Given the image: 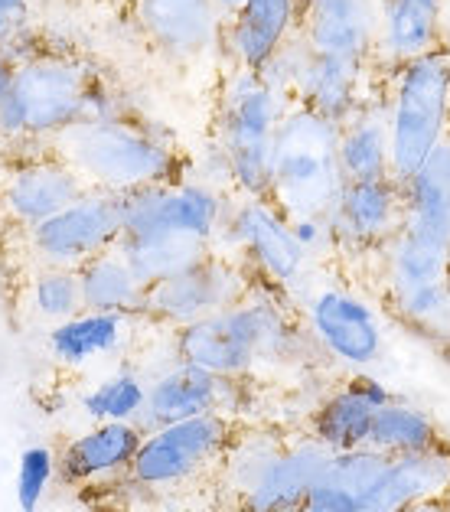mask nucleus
<instances>
[{
    "label": "nucleus",
    "instance_id": "1",
    "mask_svg": "<svg viewBox=\"0 0 450 512\" xmlns=\"http://www.w3.org/2000/svg\"><path fill=\"white\" fill-rule=\"evenodd\" d=\"M118 115H124L118 92L92 59L66 49H27L0 95V144H46L79 121Z\"/></svg>",
    "mask_w": 450,
    "mask_h": 512
},
{
    "label": "nucleus",
    "instance_id": "2",
    "mask_svg": "<svg viewBox=\"0 0 450 512\" xmlns=\"http://www.w3.org/2000/svg\"><path fill=\"white\" fill-rule=\"evenodd\" d=\"M46 147L98 193L121 196L141 186L186 180L180 147L131 115L79 121L49 137Z\"/></svg>",
    "mask_w": 450,
    "mask_h": 512
},
{
    "label": "nucleus",
    "instance_id": "3",
    "mask_svg": "<svg viewBox=\"0 0 450 512\" xmlns=\"http://www.w3.org/2000/svg\"><path fill=\"white\" fill-rule=\"evenodd\" d=\"M291 317L255 291L239 304L170 330L173 356L212 372V376L242 379L268 359L287 356L294 349Z\"/></svg>",
    "mask_w": 450,
    "mask_h": 512
},
{
    "label": "nucleus",
    "instance_id": "4",
    "mask_svg": "<svg viewBox=\"0 0 450 512\" xmlns=\"http://www.w3.org/2000/svg\"><path fill=\"white\" fill-rule=\"evenodd\" d=\"M287 95L265 72L232 66L216 105V151L232 196H268L271 151Z\"/></svg>",
    "mask_w": 450,
    "mask_h": 512
},
{
    "label": "nucleus",
    "instance_id": "5",
    "mask_svg": "<svg viewBox=\"0 0 450 512\" xmlns=\"http://www.w3.org/2000/svg\"><path fill=\"white\" fill-rule=\"evenodd\" d=\"M336 141H340V124L307 105L287 102L274 134L268 183V199L287 219L330 216L343 190Z\"/></svg>",
    "mask_w": 450,
    "mask_h": 512
},
{
    "label": "nucleus",
    "instance_id": "6",
    "mask_svg": "<svg viewBox=\"0 0 450 512\" xmlns=\"http://www.w3.org/2000/svg\"><path fill=\"white\" fill-rule=\"evenodd\" d=\"M392 144V180L408 183L428 154L450 131V53L434 46L431 53L392 66L385 85Z\"/></svg>",
    "mask_w": 450,
    "mask_h": 512
},
{
    "label": "nucleus",
    "instance_id": "7",
    "mask_svg": "<svg viewBox=\"0 0 450 512\" xmlns=\"http://www.w3.org/2000/svg\"><path fill=\"white\" fill-rule=\"evenodd\" d=\"M121 232V196L89 190L30 229H4L0 242L10 268L40 265L79 271L89 258L115 245Z\"/></svg>",
    "mask_w": 450,
    "mask_h": 512
},
{
    "label": "nucleus",
    "instance_id": "8",
    "mask_svg": "<svg viewBox=\"0 0 450 512\" xmlns=\"http://www.w3.org/2000/svg\"><path fill=\"white\" fill-rule=\"evenodd\" d=\"M235 434L239 428H235L232 415H219V411L164 424V428L144 434L128 473L150 490L183 486L196 480L203 470L222 464Z\"/></svg>",
    "mask_w": 450,
    "mask_h": 512
},
{
    "label": "nucleus",
    "instance_id": "9",
    "mask_svg": "<svg viewBox=\"0 0 450 512\" xmlns=\"http://www.w3.org/2000/svg\"><path fill=\"white\" fill-rule=\"evenodd\" d=\"M252 291L255 271L242 258L209 252L193 261L190 268L150 284L144 297V317L147 323H164V327L177 330L239 304Z\"/></svg>",
    "mask_w": 450,
    "mask_h": 512
},
{
    "label": "nucleus",
    "instance_id": "10",
    "mask_svg": "<svg viewBox=\"0 0 450 512\" xmlns=\"http://www.w3.org/2000/svg\"><path fill=\"white\" fill-rule=\"evenodd\" d=\"M82 193H89V186L46 144L4 147V157H0V232L30 229Z\"/></svg>",
    "mask_w": 450,
    "mask_h": 512
},
{
    "label": "nucleus",
    "instance_id": "11",
    "mask_svg": "<svg viewBox=\"0 0 450 512\" xmlns=\"http://www.w3.org/2000/svg\"><path fill=\"white\" fill-rule=\"evenodd\" d=\"M229 212V193L212 183H154L121 193V235H186V239L216 242L222 219Z\"/></svg>",
    "mask_w": 450,
    "mask_h": 512
},
{
    "label": "nucleus",
    "instance_id": "12",
    "mask_svg": "<svg viewBox=\"0 0 450 512\" xmlns=\"http://www.w3.org/2000/svg\"><path fill=\"white\" fill-rule=\"evenodd\" d=\"M327 219L333 258L366 261L405 229V186L392 177L343 183Z\"/></svg>",
    "mask_w": 450,
    "mask_h": 512
},
{
    "label": "nucleus",
    "instance_id": "13",
    "mask_svg": "<svg viewBox=\"0 0 450 512\" xmlns=\"http://www.w3.org/2000/svg\"><path fill=\"white\" fill-rule=\"evenodd\" d=\"M307 327L314 340L346 366H372L382 356V327L359 294L336 284L307 287Z\"/></svg>",
    "mask_w": 450,
    "mask_h": 512
},
{
    "label": "nucleus",
    "instance_id": "14",
    "mask_svg": "<svg viewBox=\"0 0 450 512\" xmlns=\"http://www.w3.org/2000/svg\"><path fill=\"white\" fill-rule=\"evenodd\" d=\"M294 33L314 53L349 62H375L382 0H300Z\"/></svg>",
    "mask_w": 450,
    "mask_h": 512
},
{
    "label": "nucleus",
    "instance_id": "15",
    "mask_svg": "<svg viewBox=\"0 0 450 512\" xmlns=\"http://www.w3.org/2000/svg\"><path fill=\"white\" fill-rule=\"evenodd\" d=\"M235 395H239V379L212 376L206 369L177 359V366H167L147 382V402L137 418V428L147 434L173 421L209 415V411L229 415Z\"/></svg>",
    "mask_w": 450,
    "mask_h": 512
},
{
    "label": "nucleus",
    "instance_id": "16",
    "mask_svg": "<svg viewBox=\"0 0 450 512\" xmlns=\"http://www.w3.org/2000/svg\"><path fill=\"white\" fill-rule=\"evenodd\" d=\"M144 320L147 317L134 314L82 310V314L43 330V349L62 369H89L105 359H124L137 343V327Z\"/></svg>",
    "mask_w": 450,
    "mask_h": 512
},
{
    "label": "nucleus",
    "instance_id": "17",
    "mask_svg": "<svg viewBox=\"0 0 450 512\" xmlns=\"http://www.w3.org/2000/svg\"><path fill=\"white\" fill-rule=\"evenodd\" d=\"M137 23L160 53L190 62L219 40L212 0H131Z\"/></svg>",
    "mask_w": 450,
    "mask_h": 512
},
{
    "label": "nucleus",
    "instance_id": "18",
    "mask_svg": "<svg viewBox=\"0 0 450 512\" xmlns=\"http://www.w3.org/2000/svg\"><path fill=\"white\" fill-rule=\"evenodd\" d=\"M392 402V392L372 376H349L340 389L327 395L310 415V434L330 451L366 447L375 411Z\"/></svg>",
    "mask_w": 450,
    "mask_h": 512
},
{
    "label": "nucleus",
    "instance_id": "19",
    "mask_svg": "<svg viewBox=\"0 0 450 512\" xmlns=\"http://www.w3.org/2000/svg\"><path fill=\"white\" fill-rule=\"evenodd\" d=\"M144 441V431L134 421H105L89 424L85 431L69 437L56 457V477L72 486L95 483L131 470V460Z\"/></svg>",
    "mask_w": 450,
    "mask_h": 512
},
{
    "label": "nucleus",
    "instance_id": "20",
    "mask_svg": "<svg viewBox=\"0 0 450 512\" xmlns=\"http://www.w3.org/2000/svg\"><path fill=\"white\" fill-rule=\"evenodd\" d=\"M330 454H333L330 447H323L314 434L304 437V441H287L242 496L245 512H274V509L304 506L320 470L327 467Z\"/></svg>",
    "mask_w": 450,
    "mask_h": 512
},
{
    "label": "nucleus",
    "instance_id": "21",
    "mask_svg": "<svg viewBox=\"0 0 450 512\" xmlns=\"http://www.w3.org/2000/svg\"><path fill=\"white\" fill-rule=\"evenodd\" d=\"M300 0H245L229 23H222L219 40L225 43L232 66L261 72L274 53L291 40L297 27Z\"/></svg>",
    "mask_w": 450,
    "mask_h": 512
},
{
    "label": "nucleus",
    "instance_id": "22",
    "mask_svg": "<svg viewBox=\"0 0 450 512\" xmlns=\"http://www.w3.org/2000/svg\"><path fill=\"white\" fill-rule=\"evenodd\" d=\"M336 160H340L343 183L392 177V144H389V108H385V89L379 95H372L369 102H362L353 115L340 124Z\"/></svg>",
    "mask_w": 450,
    "mask_h": 512
},
{
    "label": "nucleus",
    "instance_id": "23",
    "mask_svg": "<svg viewBox=\"0 0 450 512\" xmlns=\"http://www.w3.org/2000/svg\"><path fill=\"white\" fill-rule=\"evenodd\" d=\"M392 457H385L372 447H356V451L330 454L327 467L310 490L307 503L314 512H362L379 486L385 467Z\"/></svg>",
    "mask_w": 450,
    "mask_h": 512
},
{
    "label": "nucleus",
    "instance_id": "24",
    "mask_svg": "<svg viewBox=\"0 0 450 512\" xmlns=\"http://www.w3.org/2000/svg\"><path fill=\"white\" fill-rule=\"evenodd\" d=\"M444 493H450V447L392 457L362 512H408Z\"/></svg>",
    "mask_w": 450,
    "mask_h": 512
},
{
    "label": "nucleus",
    "instance_id": "25",
    "mask_svg": "<svg viewBox=\"0 0 450 512\" xmlns=\"http://www.w3.org/2000/svg\"><path fill=\"white\" fill-rule=\"evenodd\" d=\"M405 229L450 248V131L405 183Z\"/></svg>",
    "mask_w": 450,
    "mask_h": 512
},
{
    "label": "nucleus",
    "instance_id": "26",
    "mask_svg": "<svg viewBox=\"0 0 450 512\" xmlns=\"http://www.w3.org/2000/svg\"><path fill=\"white\" fill-rule=\"evenodd\" d=\"M444 0H382V33L379 56L389 66L431 53L441 46Z\"/></svg>",
    "mask_w": 450,
    "mask_h": 512
},
{
    "label": "nucleus",
    "instance_id": "27",
    "mask_svg": "<svg viewBox=\"0 0 450 512\" xmlns=\"http://www.w3.org/2000/svg\"><path fill=\"white\" fill-rule=\"evenodd\" d=\"M14 297L17 314L36 327H56V323L82 314V281L79 271L69 268H40V265H17L14 268Z\"/></svg>",
    "mask_w": 450,
    "mask_h": 512
},
{
    "label": "nucleus",
    "instance_id": "28",
    "mask_svg": "<svg viewBox=\"0 0 450 512\" xmlns=\"http://www.w3.org/2000/svg\"><path fill=\"white\" fill-rule=\"evenodd\" d=\"M79 281H82L85 310H108V314L144 317L147 284L134 274L131 261L124 258L118 242L85 261L79 268Z\"/></svg>",
    "mask_w": 450,
    "mask_h": 512
},
{
    "label": "nucleus",
    "instance_id": "29",
    "mask_svg": "<svg viewBox=\"0 0 450 512\" xmlns=\"http://www.w3.org/2000/svg\"><path fill=\"white\" fill-rule=\"evenodd\" d=\"M366 261H379L382 268V291L385 297L408 287L444 281L450 274V248L434 245L421 235L402 229L392 242H385L379 252Z\"/></svg>",
    "mask_w": 450,
    "mask_h": 512
},
{
    "label": "nucleus",
    "instance_id": "30",
    "mask_svg": "<svg viewBox=\"0 0 450 512\" xmlns=\"http://www.w3.org/2000/svg\"><path fill=\"white\" fill-rule=\"evenodd\" d=\"M366 447H372V451H379L385 457H405V454L444 451V447H450V441L444 437L441 424H437L428 411L392 398L389 405H382L375 411Z\"/></svg>",
    "mask_w": 450,
    "mask_h": 512
},
{
    "label": "nucleus",
    "instance_id": "31",
    "mask_svg": "<svg viewBox=\"0 0 450 512\" xmlns=\"http://www.w3.org/2000/svg\"><path fill=\"white\" fill-rule=\"evenodd\" d=\"M124 258L131 261L134 274L147 287L170 278L193 261L212 252V245L203 239H186V235H121L118 239Z\"/></svg>",
    "mask_w": 450,
    "mask_h": 512
},
{
    "label": "nucleus",
    "instance_id": "32",
    "mask_svg": "<svg viewBox=\"0 0 450 512\" xmlns=\"http://www.w3.org/2000/svg\"><path fill=\"white\" fill-rule=\"evenodd\" d=\"M144 402H147V379L128 359H121L118 369H111L108 376H102L79 395V408L89 424H105V421L137 424Z\"/></svg>",
    "mask_w": 450,
    "mask_h": 512
},
{
    "label": "nucleus",
    "instance_id": "33",
    "mask_svg": "<svg viewBox=\"0 0 450 512\" xmlns=\"http://www.w3.org/2000/svg\"><path fill=\"white\" fill-rule=\"evenodd\" d=\"M389 304L398 320L421 333L424 340L450 346V281H431L389 294Z\"/></svg>",
    "mask_w": 450,
    "mask_h": 512
},
{
    "label": "nucleus",
    "instance_id": "34",
    "mask_svg": "<svg viewBox=\"0 0 450 512\" xmlns=\"http://www.w3.org/2000/svg\"><path fill=\"white\" fill-rule=\"evenodd\" d=\"M56 477V454L53 447L33 444L23 451L17 467V506L23 512H36L49 493V483Z\"/></svg>",
    "mask_w": 450,
    "mask_h": 512
},
{
    "label": "nucleus",
    "instance_id": "35",
    "mask_svg": "<svg viewBox=\"0 0 450 512\" xmlns=\"http://www.w3.org/2000/svg\"><path fill=\"white\" fill-rule=\"evenodd\" d=\"M23 33H27V20L0 14V49L23 46Z\"/></svg>",
    "mask_w": 450,
    "mask_h": 512
},
{
    "label": "nucleus",
    "instance_id": "36",
    "mask_svg": "<svg viewBox=\"0 0 450 512\" xmlns=\"http://www.w3.org/2000/svg\"><path fill=\"white\" fill-rule=\"evenodd\" d=\"M30 46H14V49H0V95L7 92V85L10 79H14V72H17V62L20 56L27 53Z\"/></svg>",
    "mask_w": 450,
    "mask_h": 512
},
{
    "label": "nucleus",
    "instance_id": "37",
    "mask_svg": "<svg viewBox=\"0 0 450 512\" xmlns=\"http://www.w3.org/2000/svg\"><path fill=\"white\" fill-rule=\"evenodd\" d=\"M408 512H450V493L434 496V499H424V503H418L415 509H408Z\"/></svg>",
    "mask_w": 450,
    "mask_h": 512
},
{
    "label": "nucleus",
    "instance_id": "38",
    "mask_svg": "<svg viewBox=\"0 0 450 512\" xmlns=\"http://www.w3.org/2000/svg\"><path fill=\"white\" fill-rule=\"evenodd\" d=\"M274 512H314L310 506H291V509H274Z\"/></svg>",
    "mask_w": 450,
    "mask_h": 512
},
{
    "label": "nucleus",
    "instance_id": "39",
    "mask_svg": "<svg viewBox=\"0 0 450 512\" xmlns=\"http://www.w3.org/2000/svg\"><path fill=\"white\" fill-rule=\"evenodd\" d=\"M447 281H450V274H447Z\"/></svg>",
    "mask_w": 450,
    "mask_h": 512
}]
</instances>
